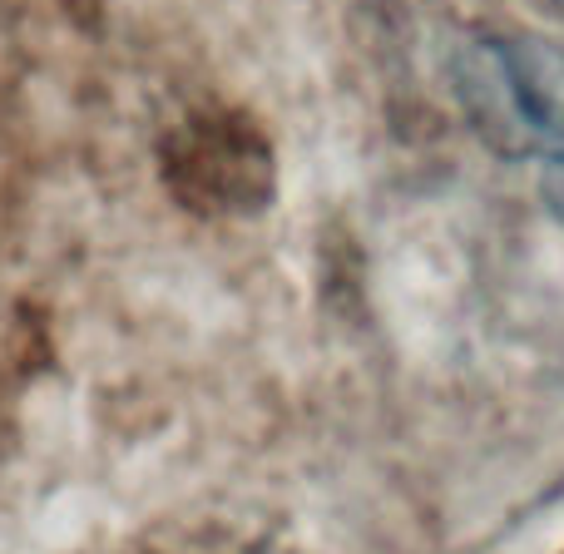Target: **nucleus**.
Listing matches in <instances>:
<instances>
[]
</instances>
